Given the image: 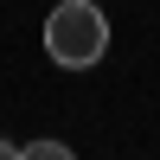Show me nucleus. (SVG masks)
I'll list each match as a JSON object with an SVG mask.
<instances>
[{
  "instance_id": "1",
  "label": "nucleus",
  "mask_w": 160,
  "mask_h": 160,
  "mask_svg": "<svg viewBox=\"0 0 160 160\" xmlns=\"http://www.w3.org/2000/svg\"><path fill=\"white\" fill-rule=\"evenodd\" d=\"M109 51V19H102V0H64L45 13V58L58 71H90Z\"/></svg>"
},
{
  "instance_id": "2",
  "label": "nucleus",
  "mask_w": 160,
  "mask_h": 160,
  "mask_svg": "<svg viewBox=\"0 0 160 160\" xmlns=\"http://www.w3.org/2000/svg\"><path fill=\"white\" fill-rule=\"evenodd\" d=\"M19 160H77V148H64V141H26Z\"/></svg>"
},
{
  "instance_id": "3",
  "label": "nucleus",
  "mask_w": 160,
  "mask_h": 160,
  "mask_svg": "<svg viewBox=\"0 0 160 160\" xmlns=\"http://www.w3.org/2000/svg\"><path fill=\"white\" fill-rule=\"evenodd\" d=\"M0 160H19V148H13V141H0Z\"/></svg>"
}]
</instances>
